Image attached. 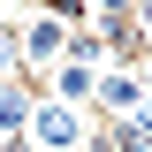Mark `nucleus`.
Instances as JSON below:
<instances>
[{
    "label": "nucleus",
    "instance_id": "obj_7",
    "mask_svg": "<svg viewBox=\"0 0 152 152\" xmlns=\"http://www.w3.org/2000/svg\"><path fill=\"white\" fill-rule=\"evenodd\" d=\"M137 84H145V107H152V61H145V69H137Z\"/></svg>",
    "mask_w": 152,
    "mask_h": 152
},
{
    "label": "nucleus",
    "instance_id": "obj_1",
    "mask_svg": "<svg viewBox=\"0 0 152 152\" xmlns=\"http://www.w3.org/2000/svg\"><path fill=\"white\" fill-rule=\"evenodd\" d=\"M23 145H31V152H99V129H91V114H84V107L38 91L31 122H23Z\"/></svg>",
    "mask_w": 152,
    "mask_h": 152
},
{
    "label": "nucleus",
    "instance_id": "obj_3",
    "mask_svg": "<svg viewBox=\"0 0 152 152\" xmlns=\"http://www.w3.org/2000/svg\"><path fill=\"white\" fill-rule=\"evenodd\" d=\"M91 107H99V114H114V122H129V114L145 107V84H137V69H107Z\"/></svg>",
    "mask_w": 152,
    "mask_h": 152
},
{
    "label": "nucleus",
    "instance_id": "obj_8",
    "mask_svg": "<svg viewBox=\"0 0 152 152\" xmlns=\"http://www.w3.org/2000/svg\"><path fill=\"white\" fill-rule=\"evenodd\" d=\"M0 152H31V145H23V137H0Z\"/></svg>",
    "mask_w": 152,
    "mask_h": 152
},
{
    "label": "nucleus",
    "instance_id": "obj_6",
    "mask_svg": "<svg viewBox=\"0 0 152 152\" xmlns=\"http://www.w3.org/2000/svg\"><path fill=\"white\" fill-rule=\"evenodd\" d=\"M137 31H145V46H152V0H137Z\"/></svg>",
    "mask_w": 152,
    "mask_h": 152
},
{
    "label": "nucleus",
    "instance_id": "obj_4",
    "mask_svg": "<svg viewBox=\"0 0 152 152\" xmlns=\"http://www.w3.org/2000/svg\"><path fill=\"white\" fill-rule=\"evenodd\" d=\"M46 99L91 107V99H99V69H76V61H61V69H53V91H46Z\"/></svg>",
    "mask_w": 152,
    "mask_h": 152
},
{
    "label": "nucleus",
    "instance_id": "obj_5",
    "mask_svg": "<svg viewBox=\"0 0 152 152\" xmlns=\"http://www.w3.org/2000/svg\"><path fill=\"white\" fill-rule=\"evenodd\" d=\"M0 76H15V31L0 23Z\"/></svg>",
    "mask_w": 152,
    "mask_h": 152
},
{
    "label": "nucleus",
    "instance_id": "obj_2",
    "mask_svg": "<svg viewBox=\"0 0 152 152\" xmlns=\"http://www.w3.org/2000/svg\"><path fill=\"white\" fill-rule=\"evenodd\" d=\"M61 61H69V23L46 15V8H31V15H23V31H15V69L46 91V69H61Z\"/></svg>",
    "mask_w": 152,
    "mask_h": 152
}]
</instances>
